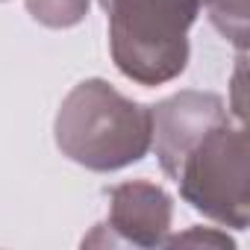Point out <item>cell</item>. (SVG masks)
Segmentation results:
<instances>
[{"instance_id": "obj_1", "label": "cell", "mask_w": 250, "mask_h": 250, "mask_svg": "<svg viewBox=\"0 0 250 250\" xmlns=\"http://www.w3.org/2000/svg\"><path fill=\"white\" fill-rule=\"evenodd\" d=\"M112 18L118 68L142 83H159L186 65L183 30L197 0H103Z\"/></svg>"}]
</instances>
